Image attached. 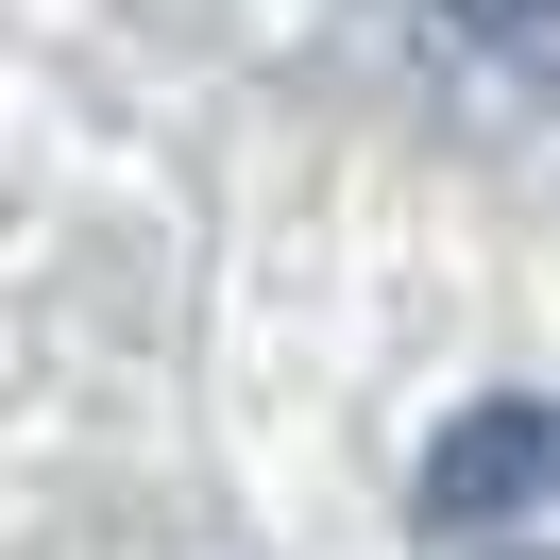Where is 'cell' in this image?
<instances>
[{
  "instance_id": "obj_1",
  "label": "cell",
  "mask_w": 560,
  "mask_h": 560,
  "mask_svg": "<svg viewBox=\"0 0 560 560\" xmlns=\"http://www.w3.org/2000/svg\"><path fill=\"white\" fill-rule=\"evenodd\" d=\"M526 492H560V408H476V424H442V458H424V526L526 510Z\"/></svg>"
},
{
  "instance_id": "obj_2",
  "label": "cell",
  "mask_w": 560,
  "mask_h": 560,
  "mask_svg": "<svg viewBox=\"0 0 560 560\" xmlns=\"http://www.w3.org/2000/svg\"><path fill=\"white\" fill-rule=\"evenodd\" d=\"M442 18H476V35H544L560 0H442Z\"/></svg>"
}]
</instances>
